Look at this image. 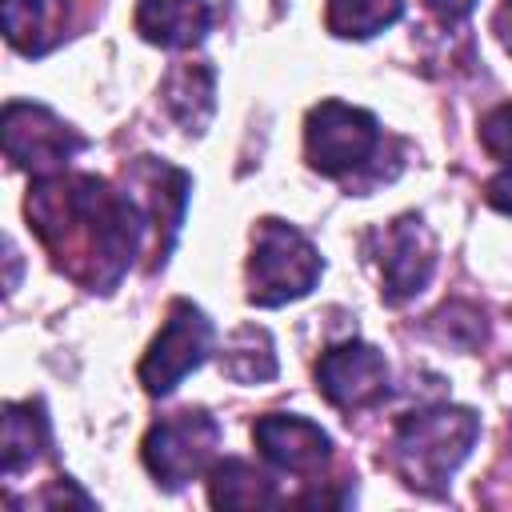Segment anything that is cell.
<instances>
[{"mask_svg":"<svg viewBox=\"0 0 512 512\" xmlns=\"http://www.w3.org/2000/svg\"><path fill=\"white\" fill-rule=\"evenodd\" d=\"M0 448H4V476L8 480L40 460V452L48 448V416H44L40 400H12V404H4Z\"/></svg>","mask_w":512,"mask_h":512,"instance_id":"cell-15","label":"cell"},{"mask_svg":"<svg viewBox=\"0 0 512 512\" xmlns=\"http://www.w3.org/2000/svg\"><path fill=\"white\" fill-rule=\"evenodd\" d=\"M24 212L52 264L88 292H112L148 240V220L132 192L88 172L40 176Z\"/></svg>","mask_w":512,"mask_h":512,"instance_id":"cell-1","label":"cell"},{"mask_svg":"<svg viewBox=\"0 0 512 512\" xmlns=\"http://www.w3.org/2000/svg\"><path fill=\"white\" fill-rule=\"evenodd\" d=\"M424 4H428V12H432L444 28L464 24V20L472 16V8H476V0H424Z\"/></svg>","mask_w":512,"mask_h":512,"instance_id":"cell-21","label":"cell"},{"mask_svg":"<svg viewBox=\"0 0 512 512\" xmlns=\"http://www.w3.org/2000/svg\"><path fill=\"white\" fill-rule=\"evenodd\" d=\"M220 368L224 376L240 380V384H260V380H272L276 376V352H272V336L256 324L240 328L224 352H220Z\"/></svg>","mask_w":512,"mask_h":512,"instance_id":"cell-18","label":"cell"},{"mask_svg":"<svg viewBox=\"0 0 512 512\" xmlns=\"http://www.w3.org/2000/svg\"><path fill=\"white\" fill-rule=\"evenodd\" d=\"M208 500L216 508H268L276 504V484L252 468L248 460H220L212 464V480H208Z\"/></svg>","mask_w":512,"mask_h":512,"instance_id":"cell-16","label":"cell"},{"mask_svg":"<svg viewBox=\"0 0 512 512\" xmlns=\"http://www.w3.org/2000/svg\"><path fill=\"white\" fill-rule=\"evenodd\" d=\"M484 200L496 208V212H504V216H512V164H504L492 180H488V188H484Z\"/></svg>","mask_w":512,"mask_h":512,"instance_id":"cell-20","label":"cell"},{"mask_svg":"<svg viewBox=\"0 0 512 512\" xmlns=\"http://www.w3.org/2000/svg\"><path fill=\"white\" fill-rule=\"evenodd\" d=\"M208 0H140L136 32L160 48H192L208 32Z\"/></svg>","mask_w":512,"mask_h":512,"instance_id":"cell-12","label":"cell"},{"mask_svg":"<svg viewBox=\"0 0 512 512\" xmlns=\"http://www.w3.org/2000/svg\"><path fill=\"white\" fill-rule=\"evenodd\" d=\"M316 388L340 412L376 408L388 396V360L376 344L364 340L332 344L316 364Z\"/></svg>","mask_w":512,"mask_h":512,"instance_id":"cell-8","label":"cell"},{"mask_svg":"<svg viewBox=\"0 0 512 512\" xmlns=\"http://www.w3.org/2000/svg\"><path fill=\"white\" fill-rule=\"evenodd\" d=\"M496 32H500L504 48L512 52V0H504V4H500V12H496Z\"/></svg>","mask_w":512,"mask_h":512,"instance_id":"cell-22","label":"cell"},{"mask_svg":"<svg viewBox=\"0 0 512 512\" xmlns=\"http://www.w3.org/2000/svg\"><path fill=\"white\" fill-rule=\"evenodd\" d=\"M216 448H220V424L204 408H184L148 428L140 456L144 468L156 476V484L176 492L188 480H196L204 468H212Z\"/></svg>","mask_w":512,"mask_h":512,"instance_id":"cell-4","label":"cell"},{"mask_svg":"<svg viewBox=\"0 0 512 512\" xmlns=\"http://www.w3.org/2000/svg\"><path fill=\"white\" fill-rule=\"evenodd\" d=\"M212 340H216V328L212 320L204 316L200 304L192 300H172L168 304V316L156 332V340L148 344L144 360H140V384L148 396H168L188 372H196L208 352H212Z\"/></svg>","mask_w":512,"mask_h":512,"instance_id":"cell-6","label":"cell"},{"mask_svg":"<svg viewBox=\"0 0 512 512\" xmlns=\"http://www.w3.org/2000/svg\"><path fill=\"white\" fill-rule=\"evenodd\" d=\"M4 36L24 56H44L64 40L68 4L64 0H0Z\"/></svg>","mask_w":512,"mask_h":512,"instance_id":"cell-13","label":"cell"},{"mask_svg":"<svg viewBox=\"0 0 512 512\" xmlns=\"http://www.w3.org/2000/svg\"><path fill=\"white\" fill-rule=\"evenodd\" d=\"M404 16V0H328V32L340 40H368Z\"/></svg>","mask_w":512,"mask_h":512,"instance_id":"cell-17","label":"cell"},{"mask_svg":"<svg viewBox=\"0 0 512 512\" xmlns=\"http://www.w3.org/2000/svg\"><path fill=\"white\" fill-rule=\"evenodd\" d=\"M188 172L156 160V156H140L128 172V192L140 204L144 220H148V236H152V268H164L176 232L184 224V204H188Z\"/></svg>","mask_w":512,"mask_h":512,"instance_id":"cell-9","label":"cell"},{"mask_svg":"<svg viewBox=\"0 0 512 512\" xmlns=\"http://www.w3.org/2000/svg\"><path fill=\"white\" fill-rule=\"evenodd\" d=\"M380 148V124L372 112L344 104V100H320L304 120V156L320 176H348L364 168Z\"/></svg>","mask_w":512,"mask_h":512,"instance_id":"cell-5","label":"cell"},{"mask_svg":"<svg viewBox=\"0 0 512 512\" xmlns=\"http://www.w3.org/2000/svg\"><path fill=\"white\" fill-rule=\"evenodd\" d=\"M480 144H484V152H488L492 160L512 164V100L500 104V108H492V112L484 116V124H480Z\"/></svg>","mask_w":512,"mask_h":512,"instance_id":"cell-19","label":"cell"},{"mask_svg":"<svg viewBox=\"0 0 512 512\" xmlns=\"http://www.w3.org/2000/svg\"><path fill=\"white\" fill-rule=\"evenodd\" d=\"M0 136H4V156L12 168L40 176L68 172V160L84 148V136L64 124L52 108L32 104V100H8L0 116Z\"/></svg>","mask_w":512,"mask_h":512,"instance_id":"cell-7","label":"cell"},{"mask_svg":"<svg viewBox=\"0 0 512 512\" xmlns=\"http://www.w3.org/2000/svg\"><path fill=\"white\" fill-rule=\"evenodd\" d=\"M480 436V416L464 404H428L400 416L392 432V464L416 492L440 496Z\"/></svg>","mask_w":512,"mask_h":512,"instance_id":"cell-2","label":"cell"},{"mask_svg":"<svg viewBox=\"0 0 512 512\" xmlns=\"http://www.w3.org/2000/svg\"><path fill=\"white\" fill-rule=\"evenodd\" d=\"M252 440L272 468L292 476H312L332 460V436L316 420H304L296 412L260 416L252 424Z\"/></svg>","mask_w":512,"mask_h":512,"instance_id":"cell-11","label":"cell"},{"mask_svg":"<svg viewBox=\"0 0 512 512\" xmlns=\"http://www.w3.org/2000/svg\"><path fill=\"white\" fill-rule=\"evenodd\" d=\"M376 264H380V284H384L380 296L388 304H404V300L420 296L436 268V240H432L428 224L412 212L392 220L380 232Z\"/></svg>","mask_w":512,"mask_h":512,"instance_id":"cell-10","label":"cell"},{"mask_svg":"<svg viewBox=\"0 0 512 512\" xmlns=\"http://www.w3.org/2000/svg\"><path fill=\"white\" fill-rule=\"evenodd\" d=\"M324 272V260L316 244L276 216L260 220L252 228V256H248V300L256 308H280L288 300H300L316 288Z\"/></svg>","mask_w":512,"mask_h":512,"instance_id":"cell-3","label":"cell"},{"mask_svg":"<svg viewBox=\"0 0 512 512\" xmlns=\"http://www.w3.org/2000/svg\"><path fill=\"white\" fill-rule=\"evenodd\" d=\"M164 96V108L168 116L188 132V136H200L216 112V72L212 64L204 60H188V64H176L160 88Z\"/></svg>","mask_w":512,"mask_h":512,"instance_id":"cell-14","label":"cell"}]
</instances>
